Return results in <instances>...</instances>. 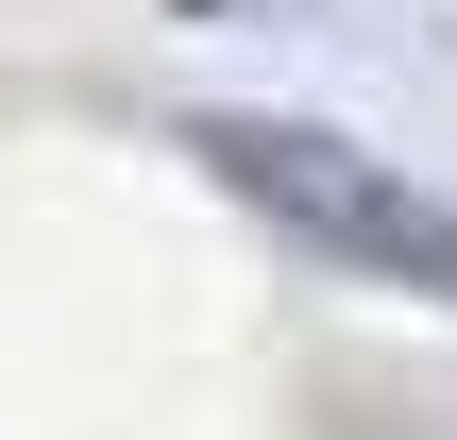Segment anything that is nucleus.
<instances>
[{
    "label": "nucleus",
    "instance_id": "f257e3e1",
    "mask_svg": "<svg viewBox=\"0 0 457 440\" xmlns=\"http://www.w3.org/2000/svg\"><path fill=\"white\" fill-rule=\"evenodd\" d=\"M187 153H204V187H220V203H254L271 237H305V254H339V271L407 288V305H457V187L373 170V153H356V136H322V119H204Z\"/></svg>",
    "mask_w": 457,
    "mask_h": 440
}]
</instances>
